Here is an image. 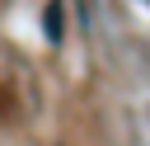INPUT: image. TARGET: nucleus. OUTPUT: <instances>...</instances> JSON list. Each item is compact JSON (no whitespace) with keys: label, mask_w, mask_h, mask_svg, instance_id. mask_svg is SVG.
Returning a JSON list of instances; mask_svg holds the SVG:
<instances>
[{"label":"nucleus","mask_w":150,"mask_h":146,"mask_svg":"<svg viewBox=\"0 0 150 146\" xmlns=\"http://www.w3.org/2000/svg\"><path fill=\"white\" fill-rule=\"evenodd\" d=\"M42 33H47V42H56V38H61V5H56V0H52V5H47V14H42Z\"/></svg>","instance_id":"obj_1"}]
</instances>
